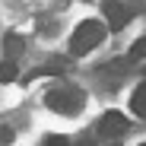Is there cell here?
Wrapping results in <instances>:
<instances>
[{
	"label": "cell",
	"mask_w": 146,
	"mask_h": 146,
	"mask_svg": "<svg viewBox=\"0 0 146 146\" xmlns=\"http://www.w3.org/2000/svg\"><path fill=\"white\" fill-rule=\"evenodd\" d=\"M105 32H108V26H102L99 19L80 22V26L73 29V38H70V54L73 57H83V54L95 51V48L105 41Z\"/></svg>",
	"instance_id": "cell-1"
},
{
	"label": "cell",
	"mask_w": 146,
	"mask_h": 146,
	"mask_svg": "<svg viewBox=\"0 0 146 146\" xmlns=\"http://www.w3.org/2000/svg\"><path fill=\"white\" fill-rule=\"evenodd\" d=\"M44 105L57 114H80L86 105V92L80 86H54L44 92Z\"/></svg>",
	"instance_id": "cell-2"
},
{
	"label": "cell",
	"mask_w": 146,
	"mask_h": 146,
	"mask_svg": "<svg viewBox=\"0 0 146 146\" xmlns=\"http://www.w3.org/2000/svg\"><path fill=\"white\" fill-rule=\"evenodd\" d=\"M102 13H105V19H108V29H114V32H121V29L133 19V10L124 3V0H105V3H102Z\"/></svg>",
	"instance_id": "cell-3"
},
{
	"label": "cell",
	"mask_w": 146,
	"mask_h": 146,
	"mask_svg": "<svg viewBox=\"0 0 146 146\" xmlns=\"http://www.w3.org/2000/svg\"><path fill=\"white\" fill-rule=\"evenodd\" d=\"M127 133V117H124V111H105L102 114V121H99V137H105V140H117V137H124Z\"/></svg>",
	"instance_id": "cell-4"
},
{
	"label": "cell",
	"mask_w": 146,
	"mask_h": 146,
	"mask_svg": "<svg viewBox=\"0 0 146 146\" xmlns=\"http://www.w3.org/2000/svg\"><path fill=\"white\" fill-rule=\"evenodd\" d=\"M3 48H7V57L16 60V57H22V51H26V41H22L16 32H10V35L3 38Z\"/></svg>",
	"instance_id": "cell-5"
},
{
	"label": "cell",
	"mask_w": 146,
	"mask_h": 146,
	"mask_svg": "<svg viewBox=\"0 0 146 146\" xmlns=\"http://www.w3.org/2000/svg\"><path fill=\"white\" fill-rule=\"evenodd\" d=\"M130 108H133V114L146 117V83H140V86H137L133 99H130Z\"/></svg>",
	"instance_id": "cell-6"
},
{
	"label": "cell",
	"mask_w": 146,
	"mask_h": 146,
	"mask_svg": "<svg viewBox=\"0 0 146 146\" xmlns=\"http://www.w3.org/2000/svg\"><path fill=\"white\" fill-rule=\"evenodd\" d=\"M19 76V70H16V60H0V83H13Z\"/></svg>",
	"instance_id": "cell-7"
},
{
	"label": "cell",
	"mask_w": 146,
	"mask_h": 146,
	"mask_svg": "<svg viewBox=\"0 0 146 146\" xmlns=\"http://www.w3.org/2000/svg\"><path fill=\"white\" fill-rule=\"evenodd\" d=\"M140 57H146V35H140L130 44V60H140Z\"/></svg>",
	"instance_id": "cell-8"
},
{
	"label": "cell",
	"mask_w": 146,
	"mask_h": 146,
	"mask_svg": "<svg viewBox=\"0 0 146 146\" xmlns=\"http://www.w3.org/2000/svg\"><path fill=\"white\" fill-rule=\"evenodd\" d=\"M41 146H73L67 137H60V133H48L44 140H41Z\"/></svg>",
	"instance_id": "cell-9"
},
{
	"label": "cell",
	"mask_w": 146,
	"mask_h": 146,
	"mask_svg": "<svg viewBox=\"0 0 146 146\" xmlns=\"http://www.w3.org/2000/svg\"><path fill=\"white\" fill-rule=\"evenodd\" d=\"M10 143H13V130L0 124V146H10Z\"/></svg>",
	"instance_id": "cell-10"
},
{
	"label": "cell",
	"mask_w": 146,
	"mask_h": 146,
	"mask_svg": "<svg viewBox=\"0 0 146 146\" xmlns=\"http://www.w3.org/2000/svg\"><path fill=\"white\" fill-rule=\"evenodd\" d=\"M143 146H146V143H143Z\"/></svg>",
	"instance_id": "cell-11"
}]
</instances>
